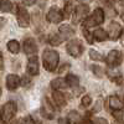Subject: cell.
Segmentation results:
<instances>
[{"instance_id":"obj_23","label":"cell","mask_w":124,"mask_h":124,"mask_svg":"<svg viewBox=\"0 0 124 124\" xmlns=\"http://www.w3.org/2000/svg\"><path fill=\"white\" fill-rule=\"evenodd\" d=\"M62 41H63V39H62L60 35H50V37H48V42H50V45H52V46L61 45Z\"/></svg>"},{"instance_id":"obj_3","label":"cell","mask_w":124,"mask_h":124,"mask_svg":"<svg viewBox=\"0 0 124 124\" xmlns=\"http://www.w3.org/2000/svg\"><path fill=\"white\" fill-rule=\"evenodd\" d=\"M104 21V13L101 8H97L92 15L87 16L83 21V27H92V26H97L101 25Z\"/></svg>"},{"instance_id":"obj_37","label":"cell","mask_w":124,"mask_h":124,"mask_svg":"<svg viewBox=\"0 0 124 124\" xmlns=\"http://www.w3.org/2000/svg\"><path fill=\"white\" fill-rule=\"evenodd\" d=\"M4 68V58H3V54L0 52V71Z\"/></svg>"},{"instance_id":"obj_33","label":"cell","mask_w":124,"mask_h":124,"mask_svg":"<svg viewBox=\"0 0 124 124\" xmlns=\"http://www.w3.org/2000/svg\"><path fill=\"white\" fill-rule=\"evenodd\" d=\"M112 81L114 82L116 85H119V86H120V85H122V82H123V78H122V76L119 75L118 77H114V78H112Z\"/></svg>"},{"instance_id":"obj_17","label":"cell","mask_w":124,"mask_h":124,"mask_svg":"<svg viewBox=\"0 0 124 124\" xmlns=\"http://www.w3.org/2000/svg\"><path fill=\"white\" fill-rule=\"evenodd\" d=\"M65 82L67 83V86H71V87H77V86L79 85V78H78V76H76V75L68 73V75L66 76Z\"/></svg>"},{"instance_id":"obj_21","label":"cell","mask_w":124,"mask_h":124,"mask_svg":"<svg viewBox=\"0 0 124 124\" xmlns=\"http://www.w3.org/2000/svg\"><path fill=\"white\" fill-rule=\"evenodd\" d=\"M8 50L11 54H17L20 51V44L17 42L16 40H10L8 42Z\"/></svg>"},{"instance_id":"obj_7","label":"cell","mask_w":124,"mask_h":124,"mask_svg":"<svg viewBox=\"0 0 124 124\" xmlns=\"http://www.w3.org/2000/svg\"><path fill=\"white\" fill-rule=\"evenodd\" d=\"M89 13V6L86 5V4H81V5H77L75 8V16H73V24H77L82 20H85L87 17Z\"/></svg>"},{"instance_id":"obj_31","label":"cell","mask_w":124,"mask_h":124,"mask_svg":"<svg viewBox=\"0 0 124 124\" xmlns=\"http://www.w3.org/2000/svg\"><path fill=\"white\" fill-rule=\"evenodd\" d=\"M20 124H35V122L31 119V117H25L21 119V122H20Z\"/></svg>"},{"instance_id":"obj_12","label":"cell","mask_w":124,"mask_h":124,"mask_svg":"<svg viewBox=\"0 0 124 124\" xmlns=\"http://www.w3.org/2000/svg\"><path fill=\"white\" fill-rule=\"evenodd\" d=\"M27 72L31 76L39 75V60L36 56H31L27 61Z\"/></svg>"},{"instance_id":"obj_39","label":"cell","mask_w":124,"mask_h":124,"mask_svg":"<svg viewBox=\"0 0 124 124\" xmlns=\"http://www.w3.org/2000/svg\"><path fill=\"white\" fill-rule=\"evenodd\" d=\"M79 3H82V4H86V3H89L91 0H78Z\"/></svg>"},{"instance_id":"obj_35","label":"cell","mask_w":124,"mask_h":124,"mask_svg":"<svg viewBox=\"0 0 124 124\" xmlns=\"http://www.w3.org/2000/svg\"><path fill=\"white\" fill-rule=\"evenodd\" d=\"M68 68H70V65H68V63H65L63 66H62V67L60 68V73L62 75V73H63V72H66Z\"/></svg>"},{"instance_id":"obj_41","label":"cell","mask_w":124,"mask_h":124,"mask_svg":"<svg viewBox=\"0 0 124 124\" xmlns=\"http://www.w3.org/2000/svg\"><path fill=\"white\" fill-rule=\"evenodd\" d=\"M113 124H122V123H119V122H114V123H113Z\"/></svg>"},{"instance_id":"obj_28","label":"cell","mask_w":124,"mask_h":124,"mask_svg":"<svg viewBox=\"0 0 124 124\" xmlns=\"http://www.w3.org/2000/svg\"><path fill=\"white\" fill-rule=\"evenodd\" d=\"M82 32H83V36L87 39L88 42H89V44H92V42H93V37H92V35H91L89 31H88L86 27H82Z\"/></svg>"},{"instance_id":"obj_4","label":"cell","mask_w":124,"mask_h":124,"mask_svg":"<svg viewBox=\"0 0 124 124\" xmlns=\"http://www.w3.org/2000/svg\"><path fill=\"white\" fill-rule=\"evenodd\" d=\"M66 50H67L68 55H71L72 57H79L82 52H83V46H82V42L79 40L75 39V40H71L67 44Z\"/></svg>"},{"instance_id":"obj_34","label":"cell","mask_w":124,"mask_h":124,"mask_svg":"<svg viewBox=\"0 0 124 124\" xmlns=\"http://www.w3.org/2000/svg\"><path fill=\"white\" fill-rule=\"evenodd\" d=\"M23 3H24L26 6H32V5L36 3V0H23Z\"/></svg>"},{"instance_id":"obj_9","label":"cell","mask_w":124,"mask_h":124,"mask_svg":"<svg viewBox=\"0 0 124 124\" xmlns=\"http://www.w3.org/2000/svg\"><path fill=\"white\" fill-rule=\"evenodd\" d=\"M46 17H47V21L52 23V24H58L63 20V14H62V11L58 10L57 8H51L48 10Z\"/></svg>"},{"instance_id":"obj_32","label":"cell","mask_w":124,"mask_h":124,"mask_svg":"<svg viewBox=\"0 0 124 124\" xmlns=\"http://www.w3.org/2000/svg\"><path fill=\"white\" fill-rule=\"evenodd\" d=\"M93 124H108V122L104 118H96L93 120Z\"/></svg>"},{"instance_id":"obj_38","label":"cell","mask_w":124,"mask_h":124,"mask_svg":"<svg viewBox=\"0 0 124 124\" xmlns=\"http://www.w3.org/2000/svg\"><path fill=\"white\" fill-rule=\"evenodd\" d=\"M58 123H60V124H68V122H67L66 119H60Z\"/></svg>"},{"instance_id":"obj_16","label":"cell","mask_w":124,"mask_h":124,"mask_svg":"<svg viewBox=\"0 0 124 124\" xmlns=\"http://www.w3.org/2000/svg\"><path fill=\"white\" fill-rule=\"evenodd\" d=\"M58 31H60L61 35H63L65 39H68V37H71L72 35H75V30L72 29L70 25H61L60 29H58Z\"/></svg>"},{"instance_id":"obj_6","label":"cell","mask_w":124,"mask_h":124,"mask_svg":"<svg viewBox=\"0 0 124 124\" xmlns=\"http://www.w3.org/2000/svg\"><path fill=\"white\" fill-rule=\"evenodd\" d=\"M106 63L109 67H118L122 63V52L118 50H112L106 57Z\"/></svg>"},{"instance_id":"obj_5","label":"cell","mask_w":124,"mask_h":124,"mask_svg":"<svg viewBox=\"0 0 124 124\" xmlns=\"http://www.w3.org/2000/svg\"><path fill=\"white\" fill-rule=\"evenodd\" d=\"M17 11H16V19H17V23L21 27H27L30 25V15L27 13V10L25 6L23 5H17L16 6Z\"/></svg>"},{"instance_id":"obj_25","label":"cell","mask_w":124,"mask_h":124,"mask_svg":"<svg viewBox=\"0 0 124 124\" xmlns=\"http://www.w3.org/2000/svg\"><path fill=\"white\" fill-rule=\"evenodd\" d=\"M75 9L73 4H72L71 1L66 3V6H65V14H63V17H70L71 14H72V10Z\"/></svg>"},{"instance_id":"obj_14","label":"cell","mask_w":124,"mask_h":124,"mask_svg":"<svg viewBox=\"0 0 124 124\" xmlns=\"http://www.w3.org/2000/svg\"><path fill=\"white\" fill-rule=\"evenodd\" d=\"M52 99H54V102H55L56 106L62 107V106L66 104L65 94H63V93H61V92H58V91H54V93H52Z\"/></svg>"},{"instance_id":"obj_42","label":"cell","mask_w":124,"mask_h":124,"mask_svg":"<svg viewBox=\"0 0 124 124\" xmlns=\"http://www.w3.org/2000/svg\"><path fill=\"white\" fill-rule=\"evenodd\" d=\"M0 96H1V88H0Z\"/></svg>"},{"instance_id":"obj_19","label":"cell","mask_w":124,"mask_h":124,"mask_svg":"<svg viewBox=\"0 0 124 124\" xmlns=\"http://www.w3.org/2000/svg\"><path fill=\"white\" fill-rule=\"evenodd\" d=\"M66 82L63 78H56V79H52L51 81V87H52L55 91L60 89V88H66Z\"/></svg>"},{"instance_id":"obj_30","label":"cell","mask_w":124,"mask_h":124,"mask_svg":"<svg viewBox=\"0 0 124 124\" xmlns=\"http://www.w3.org/2000/svg\"><path fill=\"white\" fill-rule=\"evenodd\" d=\"M113 117L116 118V122L118 120L119 123H123V112L122 110H114L113 112Z\"/></svg>"},{"instance_id":"obj_18","label":"cell","mask_w":124,"mask_h":124,"mask_svg":"<svg viewBox=\"0 0 124 124\" xmlns=\"http://www.w3.org/2000/svg\"><path fill=\"white\" fill-rule=\"evenodd\" d=\"M93 37H94L97 41H99V42H102V41H104V40H107V32L103 29H101V27H98V29H96L94 30V32H93Z\"/></svg>"},{"instance_id":"obj_8","label":"cell","mask_w":124,"mask_h":124,"mask_svg":"<svg viewBox=\"0 0 124 124\" xmlns=\"http://www.w3.org/2000/svg\"><path fill=\"white\" fill-rule=\"evenodd\" d=\"M122 31H123V29H122L120 24H118L116 21H112L109 24V26H108L107 36L109 39H112V40H118L120 37V35H122Z\"/></svg>"},{"instance_id":"obj_26","label":"cell","mask_w":124,"mask_h":124,"mask_svg":"<svg viewBox=\"0 0 124 124\" xmlns=\"http://www.w3.org/2000/svg\"><path fill=\"white\" fill-rule=\"evenodd\" d=\"M92 71H93V73H94L97 77H103V75H104V71H103V68L98 65H93L92 66Z\"/></svg>"},{"instance_id":"obj_24","label":"cell","mask_w":124,"mask_h":124,"mask_svg":"<svg viewBox=\"0 0 124 124\" xmlns=\"http://www.w3.org/2000/svg\"><path fill=\"white\" fill-rule=\"evenodd\" d=\"M89 57L93 61H103V60H104V57H103L98 52V51H96V50H89Z\"/></svg>"},{"instance_id":"obj_27","label":"cell","mask_w":124,"mask_h":124,"mask_svg":"<svg viewBox=\"0 0 124 124\" xmlns=\"http://www.w3.org/2000/svg\"><path fill=\"white\" fill-rule=\"evenodd\" d=\"M91 103H92V98L89 97V96H83V97H82V99H81V104L82 106H83V107H88L89 104H91Z\"/></svg>"},{"instance_id":"obj_36","label":"cell","mask_w":124,"mask_h":124,"mask_svg":"<svg viewBox=\"0 0 124 124\" xmlns=\"http://www.w3.org/2000/svg\"><path fill=\"white\" fill-rule=\"evenodd\" d=\"M6 25V19L5 17H0V30Z\"/></svg>"},{"instance_id":"obj_2","label":"cell","mask_w":124,"mask_h":124,"mask_svg":"<svg viewBox=\"0 0 124 124\" xmlns=\"http://www.w3.org/2000/svg\"><path fill=\"white\" fill-rule=\"evenodd\" d=\"M16 110H17V107H16V103L13 102V101H9L6 102L4 107H3V110H1V119L5 124H10L13 122V119L15 118L16 116Z\"/></svg>"},{"instance_id":"obj_29","label":"cell","mask_w":124,"mask_h":124,"mask_svg":"<svg viewBox=\"0 0 124 124\" xmlns=\"http://www.w3.org/2000/svg\"><path fill=\"white\" fill-rule=\"evenodd\" d=\"M20 85H21L23 87H29V86L31 85V79H30V77L25 75V76L21 78V81H20Z\"/></svg>"},{"instance_id":"obj_15","label":"cell","mask_w":124,"mask_h":124,"mask_svg":"<svg viewBox=\"0 0 124 124\" xmlns=\"http://www.w3.org/2000/svg\"><path fill=\"white\" fill-rule=\"evenodd\" d=\"M109 107L114 110H122L123 103L118 96H110L109 97Z\"/></svg>"},{"instance_id":"obj_10","label":"cell","mask_w":124,"mask_h":124,"mask_svg":"<svg viewBox=\"0 0 124 124\" xmlns=\"http://www.w3.org/2000/svg\"><path fill=\"white\" fill-rule=\"evenodd\" d=\"M41 113H42V116L47 119H52L55 116V108L54 106L51 104V103L48 102L47 98H44L42 101V107H41Z\"/></svg>"},{"instance_id":"obj_20","label":"cell","mask_w":124,"mask_h":124,"mask_svg":"<svg viewBox=\"0 0 124 124\" xmlns=\"http://www.w3.org/2000/svg\"><path fill=\"white\" fill-rule=\"evenodd\" d=\"M81 120H82V117L78 114L77 112H75V110L70 112L68 118H67V122H70V123H72V124H79Z\"/></svg>"},{"instance_id":"obj_40","label":"cell","mask_w":124,"mask_h":124,"mask_svg":"<svg viewBox=\"0 0 124 124\" xmlns=\"http://www.w3.org/2000/svg\"><path fill=\"white\" fill-rule=\"evenodd\" d=\"M109 1H110V3L113 4V3H116V0H109Z\"/></svg>"},{"instance_id":"obj_13","label":"cell","mask_w":124,"mask_h":124,"mask_svg":"<svg viewBox=\"0 0 124 124\" xmlns=\"http://www.w3.org/2000/svg\"><path fill=\"white\" fill-rule=\"evenodd\" d=\"M20 86V78L17 77V75H8L6 77V87L10 89V91H15L17 87Z\"/></svg>"},{"instance_id":"obj_22","label":"cell","mask_w":124,"mask_h":124,"mask_svg":"<svg viewBox=\"0 0 124 124\" xmlns=\"http://www.w3.org/2000/svg\"><path fill=\"white\" fill-rule=\"evenodd\" d=\"M13 9V3L10 0H0V10L3 13H9Z\"/></svg>"},{"instance_id":"obj_11","label":"cell","mask_w":124,"mask_h":124,"mask_svg":"<svg viewBox=\"0 0 124 124\" xmlns=\"http://www.w3.org/2000/svg\"><path fill=\"white\" fill-rule=\"evenodd\" d=\"M24 51L26 55H34L37 52V45L36 41L32 37H27L24 41Z\"/></svg>"},{"instance_id":"obj_1","label":"cell","mask_w":124,"mask_h":124,"mask_svg":"<svg viewBox=\"0 0 124 124\" xmlns=\"http://www.w3.org/2000/svg\"><path fill=\"white\" fill-rule=\"evenodd\" d=\"M42 61H44V67L45 70L54 72L57 66H58V61H60V55L57 51L55 50H45L44 55H42Z\"/></svg>"}]
</instances>
